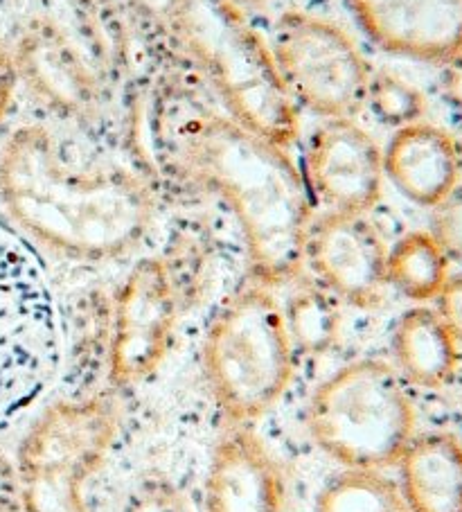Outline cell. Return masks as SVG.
I'll use <instances>...</instances> for the list:
<instances>
[{
  "label": "cell",
  "mask_w": 462,
  "mask_h": 512,
  "mask_svg": "<svg viewBox=\"0 0 462 512\" xmlns=\"http://www.w3.org/2000/svg\"><path fill=\"white\" fill-rule=\"evenodd\" d=\"M413 406L384 361H357L318 388L309 429L318 445L350 470L377 472L399 463L413 443Z\"/></svg>",
  "instance_id": "cell-4"
},
{
  "label": "cell",
  "mask_w": 462,
  "mask_h": 512,
  "mask_svg": "<svg viewBox=\"0 0 462 512\" xmlns=\"http://www.w3.org/2000/svg\"><path fill=\"white\" fill-rule=\"evenodd\" d=\"M284 312L266 289H246L217 316L203 361L212 391L230 418L255 420L278 402L291 377Z\"/></svg>",
  "instance_id": "cell-5"
},
{
  "label": "cell",
  "mask_w": 462,
  "mask_h": 512,
  "mask_svg": "<svg viewBox=\"0 0 462 512\" xmlns=\"http://www.w3.org/2000/svg\"><path fill=\"white\" fill-rule=\"evenodd\" d=\"M0 197L25 233L77 260L131 251L156 215L154 192L140 176L66 163L39 125L16 129L0 152Z\"/></svg>",
  "instance_id": "cell-2"
},
{
  "label": "cell",
  "mask_w": 462,
  "mask_h": 512,
  "mask_svg": "<svg viewBox=\"0 0 462 512\" xmlns=\"http://www.w3.org/2000/svg\"><path fill=\"white\" fill-rule=\"evenodd\" d=\"M0 260V429L41 400L59 352L48 310L28 280Z\"/></svg>",
  "instance_id": "cell-8"
},
{
  "label": "cell",
  "mask_w": 462,
  "mask_h": 512,
  "mask_svg": "<svg viewBox=\"0 0 462 512\" xmlns=\"http://www.w3.org/2000/svg\"><path fill=\"white\" fill-rule=\"evenodd\" d=\"M208 512H282L280 467L251 429H228L208 474Z\"/></svg>",
  "instance_id": "cell-13"
},
{
  "label": "cell",
  "mask_w": 462,
  "mask_h": 512,
  "mask_svg": "<svg viewBox=\"0 0 462 512\" xmlns=\"http://www.w3.org/2000/svg\"><path fill=\"white\" fill-rule=\"evenodd\" d=\"M307 253L334 294L359 307L379 303L388 282V251L366 217L334 210L309 233Z\"/></svg>",
  "instance_id": "cell-11"
},
{
  "label": "cell",
  "mask_w": 462,
  "mask_h": 512,
  "mask_svg": "<svg viewBox=\"0 0 462 512\" xmlns=\"http://www.w3.org/2000/svg\"><path fill=\"white\" fill-rule=\"evenodd\" d=\"M167 158L233 210L255 276L269 285L298 276L307 255L312 201L282 147L230 116L190 113L167 127Z\"/></svg>",
  "instance_id": "cell-1"
},
{
  "label": "cell",
  "mask_w": 462,
  "mask_h": 512,
  "mask_svg": "<svg viewBox=\"0 0 462 512\" xmlns=\"http://www.w3.org/2000/svg\"><path fill=\"white\" fill-rule=\"evenodd\" d=\"M16 82H19V73H16L14 57L0 48V122L5 120L7 109H10Z\"/></svg>",
  "instance_id": "cell-25"
},
{
  "label": "cell",
  "mask_w": 462,
  "mask_h": 512,
  "mask_svg": "<svg viewBox=\"0 0 462 512\" xmlns=\"http://www.w3.org/2000/svg\"><path fill=\"white\" fill-rule=\"evenodd\" d=\"M381 48L422 61L462 55V0H350Z\"/></svg>",
  "instance_id": "cell-12"
},
{
  "label": "cell",
  "mask_w": 462,
  "mask_h": 512,
  "mask_svg": "<svg viewBox=\"0 0 462 512\" xmlns=\"http://www.w3.org/2000/svg\"><path fill=\"white\" fill-rule=\"evenodd\" d=\"M366 104L372 116L395 129L415 125L424 111L422 95L390 73H372Z\"/></svg>",
  "instance_id": "cell-21"
},
{
  "label": "cell",
  "mask_w": 462,
  "mask_h": 512,
  "mask_svg": "<svg viewBox=\"0 0 462 512\" xmlns=\"http://www.w3.org/2000/svg\"><path fill=\"white\" fill-rule=\"evenodd\" d=\"M447 253L429 233H411L388 253V282L413 300H431L447 282Z\"/></svg>",
  "instance_id": "cell-18"
},
{
  "label": "cell",
  "mask_w": 462,
  "mask_h": 512,
  "mask_svg": "<svg viewBox=\"0 0 462 512\" xmlns=\"http://www.w3.org/2000/svg\"><path fill=\"white\" fill-rule=\"evenodd\" d=\"M440 298V319L447 325L453 339L462 341V276L444 282Z\"/></svg>",
  "instance_id": "cell-23"
},
{
  "label": "cell",
  "mask_w": 462,
  "mask_h": 512,
  "mask_svg": "<svg viewBox=\"0 0 462 512\" xmlns=\"http://www.w3.org/2000/svg\"><path fill=\"white\" fill-rule=\"evenodd\" d=\"M447 258L462 260V190H453L435 206L433 233Z\"/></svg>",
  "instance_id": "cell-22"
},
{
  "label": "cell",
  "mask_w": 462,
  "mask_h": 512,
  "mask_svg": "<svg viewBox=\"0 0 462 512\" xmlns=\"http://www.w3.org/2000/svg\"><path fill=\"white\" fill-rule=\"evenodd\" d=\"M271 52L293 102L330 120L366 107L370 66L348 34L312 14H282Z\"/></svg>",
  "instance_id": "cell-7"
},
{
  "label": "cell",
  "mask_w": 462,
  "mask_h": 512,
  "mask_svg": "<svg viewBox=\"0 0 462 512\" xmlns=\"http://www.w3.org/2000/svg\"><path fill=\"white\" fill-rule=\"evenodd\" d=\"M0 512H21L19 470L0 449Z\"/></svg>",
  "instance_id": "cell-24"
},
{
  "label": "cell",
  "mask_w": 462,
  "mask_h": 512,
  "mask_svg": "<svg viewBox=\"0 0 462 512\" xmlns=\"http://www.w3.org/2000/svg\"><path fill=\"white\" fill-rule=\"evenodd\" d=\"M318 512H411L393 483L377 472L350 470L327 485Z\"/></svg>",
  "instance_id": "cell-20"
},
{
  "label": "cell",
  "mask_w": 462,
  "mask_h": 512,
  "mask_svg": "<svg viewBox=\"0 0 462 512\" xmlns=\"http://www.w3.org/2000/svg\"><path fill=\"white\" fill-rule=\"evenodd\" d=\"M118 422V402L106 395L48 406L19 449L21 510L88 512L84 483L104 463Z\"/></svg>",
  "instance_id": "cell-6"
},
{
  "label": "cell",
  "mask_w": 462,
  "mask_h": 512,
  "mask_svg": "<svg viewBox=\"0 0 462 512\" xmlns=\"http://www.w3.org/2000/svg\"><path fill=\"white\" fill-rule=\"evenodd\" d=\"M384 172L411 201L438 206L458 185L456 140L447 131L420 122L397 129L386 147Z\"/></svg>",
  "instance_id": "cell-14"
},
{
  "label": "cell",
  "mask_w": 462,
  "mask_h": 512,
  "mask_svg": "<svg viewBox=\"0 0 462 512\" xmlns=\"http://www.w3.org/2000/svg\"><path fill=\"white\" fill-rule=\"evenodd\" d=\"M442 91L453 107L462 111V55L449 59V66L442 75Z\"/></svg>",
  "instance_id": "cell-26"
},
{
  "label": "cell",
  "mask_w": 462,
  "mask_h": 512,
  "mask_svg": "<svg viewBox=\"0 0 462 512\" xmlns=\"http://www.w3.org/2000/svg\"><path fill=\"white\" fill-rule=\"evenodd\" d=\"M237 3H260V0H237Z\"/></svg>",
  "instance_id": "cell-27"
},
{
  "label": "cell",
  "mask_w": 462,
  "mask_h": 512,
  "mask_svg": "<svg viewBox=\"0 0 462 512\" xmlns=\"http://www.w3.org/2000/svg\"><path fill=\"white\" fill-rule=\"evenodd\" d=\"M284 321H287L291 343H296L309 355H318L334 343L341 314L330 294L316 287H305L291 296Z\"/></svg>",
  "instance_id": "cell-19"
},
{
  "label": "cell",
  "mask_w": 462,
  "mask_h": 512,
  "mask_svg": "<svg viewBox=\"0 0 462 512\" xmlns=\"http://www.w3.org/2000/svg\"><path fill=\"white\" fill-rule=\"evenodd\" d=\"M395 355L404 375L413 384L438 388L447 384L458 364L456 339L438 312H406L395 332Z\"/></svg>",
  "instance_id": "cell-17"
},
{
  "label": "cell",
  "mask_w": 462,
  "mask_h": 512,
  "mask_svg": "<svg viewBox=\"0 0 462 512\" xmlns=\"http://www.w3.org/2000/svg\"><path fill=\"white\" fill-rule=\"evenodd\" d=\"M179 314V294L167 264L138 262L115 298L109 330V373L115 384L142 382L170 348Z\"/></svg>",
  "instance_id": "cell-9"
},
{
  "label": "cell",
  "mask_w": 462,
  "mask_h": 512,
  "mask_svg": "<svg viewBox=\"0 0 462 512\" xmlns=\"http://www.w3.org/2000/svg\"><path fill=\"white\" fill-rule=\"evenodd\" d=\"M176 32L215 88L230 118L287 149L298 138V111L271 46L237 0H172Z\"/></svg>",
  "instance_id": "cell-3"
},
{
  "label": "cell",
  "mask_w": 462,
  "mask_h": 512,
  "mask_svg": "<svg viewBox=\"0 0 462 512\" xmlns=\"http://www.w3.org/2000/svg\"><path fill=\"white\" fill-rule=\"evenodd\" d=\"M309 183L336 213L363 215L375 206L384 181V154L350 118L316 131L307 156Z\"/></svg>",
  "instance_id": "cell-10"
},
{
  "label": "cell",
  "mask_w": 462,
  "mask_h": 512,
  "mask_svg": "<svg viewBox=\"0 0 462 512\" xmlns=\"http://www.w3.org/2000/svg\"><path fill=\"white\" fill-rule=\"evenodd\" d=\"M402 463L404 501L411 512H462V445L433 434L408 445Z\"/></svg>",
  "instance_id": "cell-16"
},
{
  "label": "cell",
  "mask_w": 462,
  "mask_h": 512,
  "mask_svg": "<svg viewBox=\"0 0 462 512\" xmlns=\"http://www.w3.org/2000/svg\"><path fill=\"white\" fill-rule=\"evenodd\" d=\"M16 73L55 111L77 116L93 109L95 84L82 59L57 30H32L19 41Z\"/></svg>",
  "instance_id": "cell-15"
}]
</instances>
